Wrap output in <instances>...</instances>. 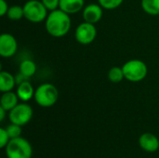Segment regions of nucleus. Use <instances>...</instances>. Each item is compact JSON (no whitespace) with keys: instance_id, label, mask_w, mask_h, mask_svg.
Listing matches in <instances>:
<instances>
[{"instance_id":"1","label":"nucleus","mask_w":159,"mask_h":158,"mask_svg":"<svg viewBox=\"0 0 159 158\" xmlns=\"http://www.w3.org/2000/svg\"><path fill=\"white\" fill-rule=\"evenodd\" d=\"M45 27L51 36L57 38L62 37L69 33L72 27L70 15L60 8L49 11L45 20Z\"/></svg>"},{"instance_id":"2","label":"nucleus","mask_w":159,"mask_h":158,"mask_svg":"<svg viewBox=\"0 0 159 158\" xmlns=\"http://www.w3.org/2000/svg\"><path fill=\"white\" fill-rule=\"evenodd\" d=\"M34 102L43 108L53 106L59 99V91L57 88L50 83H44L35 88Z\"/></svg>"},{"instance_id":"3","label":"nucleus","mask_w":159,"mask_h":158,"mask_svg":"<svg viewBox=\"0 0 159 158\" xmlns=\"http://www.w3.org/2000/svg\"><path fill=\"white\" fill-rule=\"evenodd\" d=\"M125 79L132 83L143 81L148 74V67L146 63L141 60H129L122 66Z\"/></svg>"},{"instance_id":"4","label":"nucleus","mask_w":159,"mask_h":158,"mask_svg":"<svg viewBox=\"0 0 159 158\" xmlns=\"http://www.w3.org/2000/svg\"><path fill=\"white\" fill-rule=\"evenodd\" d=\"M6 155L7 158H31L33 148L31 143L22 137L10 139L6 146Z\"/></svg>"},{"instance_id":"5","label":"nucleus","mask_w":159,"mask_h":158,"mask_svg":"<svg viewBox=\"0 0 159 158\" xmlns=\"http://www.w3.org/2000/svg\"><path fill=\"white\" fill-rule=\"evenodd\" d=\"M22 7L24 18L32 23L45 21L48 15V10L41 0H28Z\"/></svg>"},{"instance_id":"6","label":"nucleus","mask_w":159,"mask_h":158,"mask_svg":"<svg viewBox=\"0 0 159 158\" xmlns=\"http://www.w3.org/2000/svg\"><path fill=\"white\" fill-rule=\"evenodd\" d=\"M33 115V108L27 102H21L8 112V118L10 123L23 127L31 121Z\"/></svg>"},{"instance_id":"7","label":"nucleus","mask_w":159,"mask_h":158,"mask_svg":"<svg viewBox=\"0 0 159 158\" xmlns=\"http://www.w3.org/2000/svg\"><path fill=\"white\" fill-rule=\"evenodd\" d=\"M97 36V28L95 24L84 21L80 23L75 31V40L81 45H89L91 44Z\"/></svg>"},{"instance_id":"8","label":"nucleus","mask_w":159,"mask_h":158,"mask_svg":"<svg viewBox=\"0 0 159 158\" xmlns=\"http://www.w3.org/2000/svg\"><path fill=\"white\" fill-rule=\"evenodd\" d=\"M18 50V42L16 38L7 33L0 35V56L2 58H11Z\"/></svg>"},{"instance_id":"9","label":"nucleus","mask_w":159,"mask_h":158,"mask_svg":"<svg viewBox=\"0 0 159 158\" xmlns=\"http://www.w3.org/2000/svg\"><path fill=\"white\" fill-rule=\"evenodd\" d=\"M103 15V8L98 3H92L89 5L85 6V7L82 10V16L84 19V21L96 24L99 22Z\"/></svg>"},{"instance_id":"10","label":"nucleus","mask_w":159,"mask_h":158,"mask_svg":"<svg viewBox=\"0 0 159 158\" xmlns=\"http://www.w3.org/2000/svg\"><path fill=\"white\" fill-rule=\"evenodd\" d=\"M139 145L147 153H155L159 149V140L155 134L145 132L140 136Z\"/></svg>"},{"instance_id":"11","label":"nucleus","mask_w":159,"mask_h":158,"mask_svg":"<svg viewBox=\"0 0 159 158\" xmlns=\"http://www.w3.org/2000/svg\"><path fill=\"white\" fill-rule=\"evenodd\" d=\"M34 92H35V89L34 88L30 81H28L27 79L22 80L20 83H19L17 89H16V93L20 101H21L22 102H27L31 101L32 99H34Z\"/></svg>"},{"instance_id":"12","label":"nucleus","mask_w":159,"mask_h":158,"mask_svg":"<svg viewBox=\"0 0 159 158\" xmlns=\"http://www.w3.org/2000/svg\"><path fill=\"white\" fill-rule=\"evenodd\" d=\"M84 7L85 0H60V9L69 15L82 11Z\"/></svg>"},{"instance_id":"13","label":"nucleus","mask_w":159,"mask_h":158,"mask_svg":"<svg viewBox=\"0 0 159 158\" xmlns=\"http://www.w3.org/2000/svg\"><path fill=\"white\" fill-rule=\"evenodd\" d=\"M17 84L15 76L7 71L0 72V91L2 93L12 91Z\"/></svg>"},{"instance_id":"14","label":"nucleus","mask_w":159,"mask_h":158,"mask_svg":"<svg viewBox=\"0 0 159 158\" xmlns=\"http://www.w3.org/2000/svg\"><path fill=\"white\" fill-rule=\"evenodd\" d=\"M19 97L16 92L8 91L2 93V96L0 98V107L4 108L7 112L11 111L16 105L19 104Z\"/></svg>"},{"instance_id":"15","label":"nucleus","mask_w":159,"mask_h":158,"mask_svg":"<svg viewBox=\"0 0 159 158\" xmlns=\"http://www.w3.org/2000/svg\"><path fill=\"white\" fill-rule=\"evenodd\" d=\"M36 69L37 68H36L35 62L32 60H29V59L23 60L20 63V66H19L20 74L27 79L35 74Z\"/></svg>"},{"instance_id":"16","label":"nucleus","mask_w":159,"mask_h":158,"mask_svg":"<svg viewBox=\"0 0 159 158\" xmlns=\"http://www.w3.org/2000/svg\"><path fill=\"white\" fill-rule=\"evenodd\" d=\"M142 8L150 16L159 15V0H142Z\"/></svg>"},{"instance_id":"17","label":"nucleus","mask_w":159,"mask_h":158,"mask_svg":"<svg viewBox=\"0 0 159 158\" xmlns=\"http://www.w3.org/2000/svg\"><path fill=\"white\" fill-rule=\"evenodd\" d=\"M7 17L11 20H20V19L24 18L23 7L20 6V5L10 6L7 10Z\"/></svg>"},{"instance_id":"18","label":"nucleus","mask_w":159,"mask_h":158,"mask_svg":"<svg viewBox=\"0 0 159 158\" xmlns=\"http://www.w3.org/2000/svg\"><path fill=\"white\" fill-rule=\"evenodd\" d=\"M108 79L112 83H120L123 79H125L123 68L119 66H114L112 67L108 72Z\"/></svg>"},{"instance_id":"19","label":"nucleus","mask_w":159,"mask_h":158,"mask_svg":"<svg viewBox=\"0 0 159 158\" xmlns=\"http://www.w3.org/2000/svg\"><path fill=\"white\" fill-rule=\"evenodd\" d=\"M99 4L105 10H114L117 7H119L124 0H98Z\"/></svg>"},{"instance_id":"20","label":"nucleus","mask_w":159,"mask_h":158,"mask_svg":"<svg viewBox=\"0 0 159 158\" xmlns=\"http://www.w3.org/2000/svg\"><path fill=\"white\" fill-rule=\"evenodd\" d=\"M6 130H7V132L10 139L19 138L21 135V126L16 125V124H13V123L8 125L6 128Z\"/></svg>"},{"instance_id":"21","label":"nucleus","mask_w":159,"mask_h":158,"mask_svg":"<svg viewBox=\"0 0 159 158\" xmlns=\"http://www.w3.org/2000/svg\"><path fill=\"white\" fill-rule=\"evenodd\" d=\"M48 11H53L60 8V0H41Z\"/></svg>"},{"instance_id":"22","label":"nucleus","mask_w":159,"mask_h":158,"mask_svg":"<svg viewBox=\"0 0 159 158\" xmlns=\"http://www.w3.org/2000/svg\"><path fill=\"white\" fill-rule=\"evenodd\" d=\"M10 141V138L6 130V129H0V148H6L7 144Z\"/></svg>"},{"instance_id":"23","label":"nucleus","mask_w":159,"mask_h":158,"mask_svg":"<svg viewBox=\"0 0 159 158\" xmlns=\"http://www.w3.org/2000/svg\"><path fill=\"white\" fill-rule=\"evenodd\" d=\"M9 8V6L6 0H0V16L4 17L7 16V10Z\"/></svg>"},{"instance_id":"24","label":"nucleus","mask_w":159,"mask_h":158,"mask_svg":"<svg viewBox=\"0 0 159 158\" xmlns=\"http://www.w3.org/2000/svg\"><path fill=\"white\" fill-rule=\"evenodd\" d=\"M6 114H7V111H6L4 108L0 107V121H1V122L4 121V119H5V117H6Z\"/></svg>"}]
</instances>
